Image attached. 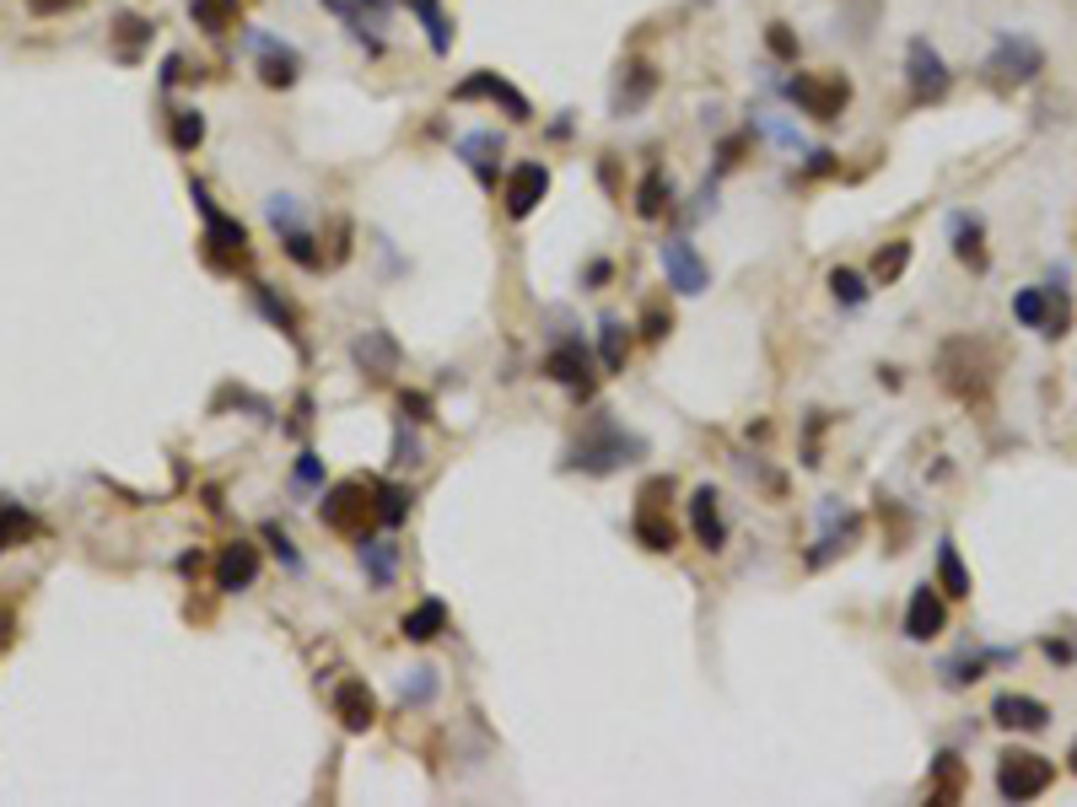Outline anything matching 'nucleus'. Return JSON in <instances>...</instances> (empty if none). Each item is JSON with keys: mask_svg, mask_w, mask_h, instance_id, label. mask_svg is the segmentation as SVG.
Masks as SVG:
<instances>
[{"mask_svg": "<svg viewBox=\"0 0 1077 807\" xmlns=\"http://www.w3.org/2000/svg\"><path fill=\"white\" fill-rule=\"evenodd\" d=\"M938 371H943V388H949L953 399L981 404L986 394H992L996 356L981 345V339H949L943 356H938Z\"/></svg>", "mask_w": 1077, "mask_h": 807, "instance_id": "f257e3e1", "label": "nucleus"}, {"mask_svg": "<svg viewBox=\"0 0 1077 807\" xmlns=\"http://www.w3.org/2000/svg\"><path fill=\"white\" fill-rule=\"evenodd\" d=\"M324 523L345 538H373V527L383 523V506H377V484L373 480H339L324 495Z\"/></svg>", "mask_w": 1077, "mask_h": 807, "instance_id": "f03ea898", "label": "nucleus"}, {"mask_svg": "<svg viewBox=\"0 0 1077 807\" xmlns=\"http://www.w3.org/2000/svg\"><path fill=\"white\" fill-rule=\"evenodd\" d=\"M782 92L797 103V114H808V119H819V124H835L846 114V103H851V81L840 76V71H797Z\"/></svg>", "mask_w": 1077, "mask_h": 807, "instance_id": "7ed1b4c3", "label": "nucleus"}, {"mask_svg": "<svg viewBox=\"0 0 1077 807\" xmlns=\"http://www.w3.org/2000/svg\"><path fill=\"white\" fill-rule=\"evenodd\" d=\"M195 205L206 216V259L216 270H249V227L227 210H216L206 195V184H195Z\"/></svg>", "mask_w": 1077, "mask_h": 807, "instance_id": "20e7f679", "label": "nucleus"}, {"mask_svg": "<svg viewBox=\"0 0 1077 807\" xmlns=\"http://www.w3.org/2000/svg\"><path fill=\"white\" fill-rule=\"evenodd\" d=\"M663 495H673V480L668 474H658V480H647L641 484V506H636V517H630V533L652 549V555H668L673 544H679V527H673V517H668V501Z\"/></svg>", "mask_w": 1077, "mask_h": 807, "instance_id": "39448f33", "label": "nucleus"}, {"mask_svg": "<svg viewBox=\"0 0 1077 807\" xmlns=\"http://www.w3.org/2000/svg\"><path fill=\"white\" fill-rule=\"evenodd\" d=\"M641 452V442L636 437H625V431H615L609 420H598L587 437H582L577 447H572V458H566V469H587V474H609V469H620V463H630Z\"/></svg>", "mask_w": 1077, "mask_h": 807, "instance_id": "423d86ee", "label": "nucleus"}, {"mask_svg": "<svg viewBox=\"0 0 1077 807\" xmlns=\"http://www.w3.org/2000/svg\"><path fill=\"white\" fill-rule=\"evenodd\" d=\"M1050 780H1056V765L1045 754H1029V748H1007L1002 765H996V792L1007 803H1035Z\"/></svg>", "mask_w": 1077, "mask_h": 807, "instance_id": "0eeeda50", "label": "nucleus"}, {"mask_svg": "<svg viewBox=\"0 0 1077 807\" xmlns=\"http://www.w3.org/2000/svg\"><path fill=\"white\" fill-rule=\"evenodd\" d=\"M1039 71H1045V54H1039V43H1029V39H996L992 60H986V81H992L996 92L1024 86V81H1035Z\"/></svg>", "mask_w": 1077, "mask_h": 807, "instance_id": "6e6552de", "label": "nucleus"}, {"mask_svg": "<svg viewBox=\"0 0 1077 807\" xmlns=\"http://www.w3.org/2000/svg\"><path fill=\"white\" fill-rule=\"evenodd\" d=\"M906 81H911V97L916 103H943L949 97V65H943V54L932 49L927 39H911L906 43Z\"/></svg>", "mask_w": 1077, "mask_h": 807, "instance_id": "1a4fd4ad", "label": "nucleus"}, {"mask_svg": "<svg viewBox=\"0 0 1077 807\" xmlns=\"http://www.w3.org/2000/svg\"><path fill=\"white\" fill-rule=\"evenodd\" d=\"M453 97H458V103H474V97H491V103H501V108H506V119H512V124H529V119H534V108H529V97H523V92H517V86H512V81H506V76H496V71H474V76H469V81H458V86H453Z\"/></svg>", "mask_w": 1077, "mask_h": 807, "instance_id": "9d476101", "label": "nucleus"}, {"mask_svg": "<svg viewBox=\"0 0 1077 807\" xmlns=\"http://www.w3.org/2000/svg\"><path fill=\"white\" fill-rule=\"evenodd\" d=\"M544 195H550V167H544V161H517V167L506 172L501 205H506V216H512V221H523V216H534V210H538Z\"/></svg>", "mask_w": 1077, "mask_h": 807, "instance_id": "9b49d317", "label": "nucleus"}, {"mask_svg": "<svg viewBox=\"0 0 1077 807\" xmlns=\"http://www.w3.org/2000/svg\"><path fill=\"white\" fill-rule=\"evenodd\" d=\"M663 275L673 291H684V296H696L711 285V270H705V259L696 253V242L690 238H668L663 242Z\"/></svg>", "mask_w": 1077, "mask_h": 807, "instance_id": "f8f14e48", "label": "nucleus"}, {"mask_svg": "<svg viewBox=\"0 0 1077 807\" xmlns=\"http://www.w3.org/2000/svg\"><path fill=\"white\" fill-rule=\"evenodd\" d=\"M249 39H253V49H259V81H264L270 92L296 86V76H302V54H296L291 43L270 39V33H249Z\"/></svg>", "mask_w": 1077, "mask_h": 807, "instance_id": "ddd939ff", "label": "nucleus"}, {"mask_svg": "<svg viewBox=\"0 0 1077 807\" xmlns=\"http://www.w3.org/2000/svg\"><path fill=\"white\" fill-rule=\"evenodd\" d=\"M330 700H334V716H339L345 732H367L377 722V694L367 689V679H339Z\"/></svg>", "mask_w": 1077, "mask_h": 807, "instance_id": "4468645a", "label": "nucleus"}, {"mask_svg": "<svg viewBox=\"0 0 1077 807\" xmlns=\"http://www.w3.org/2000/svg\"><path fill=\"white\" fill-rule=\"evenodd\" d=\"M658 92V71L647 65V60H630L625 65V76H620V86H615V119H630V114H641L647 108V97Z\"/></svg>", "mask_w": 1077, "mask_h": 807, "instance_id": "2eb2a0df", "label": "nucleus"}, {"mask_svg": "<svg viewBox=\"0 0 1077 807\" xmlns=\"http://www.w3.org/2000/svg\"><path fill=\"white\" fill-rule=\"evenodd\" d=\"M253 576H259V549L249 538H238L216 555V587L221 593H243V587H253Z\"/></svg>", "mask_w": 1077, "mask_h": 807, "instance_id": "dca6fc26", "label": "nucleus"}, {"mask_svg": "<svg viewBox=\"0 0 1077 807\" xmlns=\"http://www.w3.org/2000/svg\"><path fill=\"white\" fill-rule=\"evenodd\" d=\"M943 625H949L943 598H938L932 587H916L911 608H906V636H911V641H932V636H943Z\"/></svg>", "mask_w": 1077, "mask_h": 807, "instance_id": "f3484780", "label": "nucleus"}, {"mask_svg": "<svg viewBox=\"0 0 1077 807\" xmlns=\"http://www.w3.org/2000/svg\"><path fill=\"white\" fill-rule=\"evenodd\" d=\"M458 157L474 167V178H480L485 189H496V157H501L496 129H469V135H458Z\"/></svg>", "mask_w": 1077, "mask_h": 807, "instance_id": "a211bd4d", "label": "nucleus"}, {"mask_svg": "<svg viewBox=\"0 0 1077 807\" xmlns=\"http://www.w3.org/2000/svg\"><path fill=\"white\" fill-rule=\"evenodd\" d=\"M690 523H696V538H701L711 555L728 544V523H722V506H717V490H711V484H701V490L690 495Z\"/></svg>", "mask_w": 1077, "mask_h": 807, "instance_id": "6ab92c4d", "label": "nucleus"}, {"mask_svg": "<svg viewBox=\"0 0 1077 807\" xmlns=\"http://www.w3.org/2000/svg\"><path fill=\"white\" fill-rule=\"evenodd\" d=\"M189 17L206 39H227L243 22V0H189Z\"/></svg>", "mask_w": 1077, "mask_h": 807, "instance_id": "aec40b11", "label": "nucleus"}, {"mask_svg": "<svg viewBox=\"0 0 1077 807\" xmlns=\"http://www.w3.org/2000/svg\"><path fill=\"white\" fill-rule=\"evenodd\" d=\"M992 716L1002 726H1013V732H1039V726L1050 722V711L1039 700H1029V694H996Z\"/></svg>", "mask_w": 1077, "mask_h": 807, "instance_id": "412c9836", "label": "nucleus"}, {"mask_svg": "<svg viewBox=\"0 0 1077 807\" xmlns=\"http://www.w3.org/2000/svg\"><path fill=\"white\" fill-rule=\"evenodd\" d=\"M399 630H405V641H415V646L437 641V636L448 630V604H442V598H426V604H415L410 614L399 619Z\"/></svg>", "mask_w": 1077, "mask_h": 807, "instance_id": "4be33fe9", "label": "nucleus"}, {"mask_svg": "<svg viewBox=\"0 0 1077 807\" xmlns=\"http://www.w3.org/2000/svg\"><path fill=\"white\" fill-rule=\"evenodd\" d=\"M151 33H157V22H151V17L119 11V17H114V49H119V60H140V49L151 43Z\"/></svg>", "mask_w": 1077, "mask_h": 807, "instance_id": "5701e85b", "label": "nucleus"}, {"mask_svg": "<svg viewBox=\"0 0 1077 807\" xmlns=\"http://www.w3.org/2000/svg\"><path fill=\"white\" fill-rule=\"evenodd\" d=\"M415 17H420V28H426V43H431V54H448L453 49V22H448V11H442V0H405Z\"/></svg>", "mask_w": 1077, "mask_h": 807, "instance_id": "b1692460", "label": "nucleus"}, {"mask_svg": "<svg viewBox=\"0 0 1077 807\" xmlns=\"http://www.w3.org/2000/svg\"><path fill=\"white\" fill-rule=\"evenodd\" d=\"M356 361L367 366L373 377H388V371L399 366V350H394V339H388L383 328H367V334L356 339Z\"/></svg>", "mask_w": 1077, "mask_h": 807, "instance_id": "393cba45", "label": "nucleus"}, {"mask_svg": "<svg viewBox=\"0 0 1077 807\" xmlns=\"http://www.w3.org/2000/svg\"><path fill=\"white\" fill-rule=\"evenodd\" d=\"M668 200H673V189H668L663 167H647L641 184H636V216H641V221H658V216L668 210Z\"/></svg>", "mask_w": 1077, "mask_h": 807, "instance_id": "a878e982", "label": "nucleus"}, {"mask_svg": "<svg viewBox=\"0 0 1077 807\" xmlns=\"http://www.w3.org/2000/svg\"><path fill=\"white\" fill-rule=\"evenodd\" d=\"M544 371L555 377V382H566V388H587V350L582 345H555L550 350V361H544Z\"/></svg>", "mask_w": 1077, "mask_h": 807, "instance_id": "bb28decb", "label": "nucleus"}, {"mask_svg": "<svg viewBox=\"0 0 1077 807\" xmlns=\"http://www.w3.org/2000/svg\"><path fill=\"white\" fill-rule=\"evenodd\" d=\"M927 797H932V803H959V797H964V769H959V754H938V769H932Z\"/></svg>", "mask_w": 1077, "mask_h": 807, "instance_id": "cd10ccee", "label": "nucleus"}, {"mask_svg": "<svg viewBox=\"0 0 1077 807\" xmlns=\"http://www.w3.org/2000/svg\"><path fill=\"white\" fill-rule=\"evenodd\" d=\"M938 587L949 598H970V570H964V560H959V549H953L949 538L938 544Z\"/></svg>", "mask_w": 1077, "mask_h": 807, "instance_id": "c85d7f7f", "label": "nucleus"}, {"mask_svg": "<svg viewBox=\"0 0 1077 807\" xmlns=\"http://www.w3.org/2000/svg\"><path fill=\"white\" fill-rule=\"evenodd\" d=\"M953 253L970 270H986V248H981V221L975 216H953Z\"/></svg>", "mask_w": 1077, "mask_h": 807, "instance_id": "c756f323", "label": "nucleus"}, {"mask_svg": "<svg viewBox=\"0 0 1077 807\" xmlns=\"http://www.w3.org/2000/svg\"><path fill=\"white\" fill-rule=\"evenodd\" d=\"M906 264H911V242L895 238L889 248H878V253H872V281H878V285H895L900 275H906Z\"/></svg>", "mask_w": 1077, "mask_h": 807, "instance_id": "7c9ffc66", "label": "nucleus"}, {"mask_svg": "<svg viewBox=\"0 0 1077 807\" xmlns=\"http://www.w3.org/2000/svg\"><path fill=\"white\" fill-rule=\"evenodd\" d=\"M598 356L609 371H625V356H630V334H625L620 318H604L598 323Z\"/></svg>", "mask_w": 1077, "mask_h": 807, "instance_id": "2f4dec72", "label": "nucleus"}, {"mask_svg": "<svg viewBox=\"0 0 1077 807\" xmlns=\"http://www.w3.org/2000/svg\"><path fill=\"white\" fill-rule=\"evenodd\" d=\"M362 565H367L373 587H388L394 581V544L388 538H362Z\"/></svg>", "mask_w": 1077, "mask_h": 807, "instance_id": "473e14b6", "label": "nucleus"}, {"mask_svg": "<svg viewBox=\"0 0 1077 807\" xmlns=\"http://www.w3.org/2000/svg\"><path fill=\"white\" fill-rule=\"evenodd\" d=\"M200 140H206V114L200 108H172V146L195 151Z\"/></svg>", "mask_w": 1077, "mask_h": 807, "instance_id": "72a5a7b5", "label": "nucleus"}, {"mask_svg": "<svg viewBox=\"0 0 1077 807\" xmlns=\"http://www.w3.org/2000/svg\"><path fill=\"white\" fill-rule=\"evenodd\" d=\"M281 238H286V253L302 264V270H324V253L313 248V232H307V227H281Z\"/></svg>", "mask_w": 1077, "mask_h": 807, "instance_id": "f704fd0d", "label": "nucleus"}, {"mask_svg": "<svg viewBox=\"0 0 1077 807\" xmlns=\"http://www.w3.org/2000/svg\"><path fill=\"white\" fill-rule=\"evenodd\" d=\"M33 533V517L22 512V506H11V501H0V549H11V544H22Z\"/></svg>", "mask_w": 1077, "mask_h": 807, "instance_id": "c9c22d12", "label": "nucleus"}, {"mask_svg": "<svg viewBox=\"0 0 1077 807\" xmlns=\"http://www.w3.org/2000/svg\"><path fill=\"white\" fill-rule=\"evenodd\" d=\"M1013 313H1018V323H1029V328H1045L1050 323V302H1045V291H1018L1013 296Z\"/></svg>", "mask_w": 1077, "mask_h": 807, "instance_id": "e433bc0d", "label": "nucleus"}, {"mask_svg": "<svg viewBox=\"0 0 1077 807\" xmlns=\"http://www.w3.org/2000/svg\"><path fill=\"white\" fill-rule=\"evenodd\" d=\"M829 285H835V296H840L846 307H862V296H868L862 275H857V270H846V264H840V270H829Z\"/></svg>", "mask_w": 1077, "mask_h": 807, "instance_id": "4c0bfd02", "label": "nucleus"}, {"mask_svg": "<svg viewBox=\"0 0 1077 807\" xmlns=\"http://www.w3.org/2000/svg\"><path fill=\"white\" fill-rule=\"evenodd\" d=\"M765 49H771L782 65H797V33H792L787 22H771V28H765Z\"/></svg>", "mask_w": 1077, "mask_h": 807, "instance_id": "58836bf2", "label": "nucleus"}, {"mask_svg": "<svg viewBox=\"0 0 1077 807\" xmlns=\"http://www.w3.org/2000/svg\"><path fill=\"white\" fill-rule=\"evenodd\" d=\"M749 151V135H728L722 146H717V172H728V167H739Z\"/></svg>", "mask_w": 1077, "mask_h": 807, "instance_id": "ea45409f", "label": "nucleus"}, {"mask_svg": "<svg viewBox=\"0 0 1077 807\" xmlns=\"http://www.w3.org/2000/svg\"><path fill=\"white\" fill-rule=\"evenodd\" d=\"M668 328H673V313H663L658 302H647V313H641V334H647V339H663Z\"/></svg>", "mask_w": 1077, "mask_h": 807, "instance_id": "a19ab883", "label": "nucleus"}, {"mask_svg": "<svg viewBox=\"0 0 1077 807\" xmlns=\"http://www.w3.org/2000/svg\"><path fill=\"white\" fill-rule=\"evenodd\" d=\"M377 506H383V523H388V527L405 517V495H399L394 484H377Z\"/></svg>", "mask_w": 1077, "mask_h": 807, "instance_id": "79ce46f5", "label": "nucleus"}, {"mask_svg": "<svg viewBox=\"0 0 1077 807\" xmlns=\"http://www.w3.org/2000/svg\"><path fill=\"white\" fill-rule=\"evenodd\" d=\"M394 463H399V469H415V463H420V442L405 437V431H399V442H394Z\"/></svg>", "mask_w": 1077, "mask_h": 807, "instance_id": "37998d69", "label": "nucleus"}, {"mask_svg": "<svg viewBox=\"0 0 1077 807\" xmlns=\"http://www.w3.org/2000/svg\"><path fill=\"white\" fill-rule=\"evenodd\" d=\"M264 538H270V544H275V555H281V560H286L291 570H296V565H302V560H296V549H291V538H286V533H281V527H264Z\"/></svg>", "mask_w": 1077, "mask_h": 807, "instance_id": "c03bdc74", "label": "nucleus"}, {"mask_svg": "<svg viewBox=\"0 0 1077 807\" xmlns=\"http://www.w3.org/2000/svg\"><path fill=\"white\" fill-rule=\"evenodd\" d=\"M324 480V463L313 458V452H302V463H296V484H318Z\"/></svg>", "mask_w": 1077, "mask_h": 807, "instance_id": "a18cd8bd", "label": "nucleus"}, {"mask_svg": "<svg viewBox=\"0 0 1077 807\" xmlns=\"http://www.w3.org/2000/svg\"><path fill=\"white\" fill-rule=\"evenodd\" d=\"M33 6V17H60V11H76L82 0H28Z\"/></svg>", "mask_w": 1077, "mask_h": 807, "instance_id": "49530a36", "label": "nucleus"}, {"mask_svg": "<svg viewBox=\"0 0 1077 807\" xmlns=\"http://www.w3.org/2000/svg\"><path fill=\"white\" fill-rule=\"evenodd\" d=\"M362 11H373V28H383L388 22V11H394V0H356Z\"/></svg>", "mask_w": 1077, "mask_h": 807, "instance_id": "de8ad7c7", "label": "nucleus"}, {"mask_svg": "<svg viewBox=\"0 0 1077 807\" xmlns=\"http://www.w3.org/2000/svg\"><path fill=\"white\" fill-rule=\"evenodd\" d=\"M399 404H405V415H410V420H426V409H431V399H426V394H405Z\"/></svg>", "mask_w": 1077, "mask_h": 807, "instance_id": "09e8293b", "label": "nucleus"}, {"mask_svg": "<svg viewBox=\"0 0 1077 807\" xmlns=\"http://www.w3.org/2000/svg\"><path fill=\"white\" fill-rule=\"evenodd\" d=\"M808 172H835V151H808Z\"/></svg>", "mask_w": 1077, "mask_h": 807, "instance_id": "8fccbe9b", "label": "nucleus"}, {"mask_svg": "<svg viewBox=\"0 0 1077 807\" xmlns=\"http://www.w3.org/2000/svg\"><path fill=\"white\" fill-rule=\"evenodd\" d=\"M587 281L604 285V281H609V264H604V259H598V264H587Z\"/></svg>", "mask_w": 1077, "mask_h": 807, "instance_id": "3c124183", "label": "nucleus"}, {"mask_svg": "<svg viewBox=\"0 0 1077 807\" xmlns=\"http://www.w3.org/2000/svg\"><path fill=\"white\" fill-rule=\"evenodd\" d=\"M1067 759H1073V769H1077V743H1073V754H1067Z\"/></svg>", "mask_w": 1077, "mask_h": 807, "instance_id": "603ef678", "label": "nucleus"}]
</instances>
